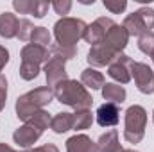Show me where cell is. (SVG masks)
Instances as JSON below:
<instances>
[{
	"label": "cell",
	"mask_w": 154,
	"mask_h": 152,
	"mask_svg": "<svg viewBox=\"0 0 154 152\" xmlns=\"http://www.w3.org/2000/svg\"><path fill=\"white\" fill-rule=\"evenodd\" d=\"M20 57H22V63H32V65H41V63H47L50 54H48V48L45 47H38V45H25L20 52Z\"/></svg>",
	"instance_id": "obj_13"
},
{
	"label": "cell",
	"mask_w": 154,
	"mask_h": 152,
	"mask_svg": "<svg viewBox=\"0 0 154 152\" xmlns=\"http://www.w3.org/2000/svg\"><path fill=\"white\" fill-rule=\"evenodd\" d=\"M23 152H36V150H34V149H32V150H23Z\"/></svg>",
	"instance_id": "obj_38"
},
{
	"label": "cell",
	"mask_w": 154,
	"mask_h": 152,
	"mask_svg": "<svg viewBox=\"0 0 154 152\" xmlns=\"http://www.w3.org/2000/svg\"><path fill=\"white\" fill-rule=\"evenodd\" d=\"M43 72H45V79H47V84L48 88H56L57 84L68 81V74H66V68H65V63L57 61V59H48L43 66Z\"/></svg>",
	"instance_id": "obj_10"
},
{
	"label": "cell",
	"mask_w": 154,
	"mask_h": 152,
	"mask_svg": "<svg viewBox=\"0 0 154 152\" xmlns=\"http://www.w3.org/2000/svg\"><path fill=\"white\" fill-rule=\"evenodd\" d=\"M122 27L127 31L129 36H142L145 32H152L154 29V9L152 7H140L138 11L127 14L124 18Z\"/></svg>",
	"instance_id": "obj_5"
},
{
	"label": "cell",
	"mask_w": 154,
	"mask_h": 152,
	"mask_svg": "<svg viewBox=\"0 0 154 152\" xmlns=\"http://www.w3.org/2000/svg\"><path fill=\"white\" fill-rule=\"evenodd\" d=\"M131 63L133 59L125 54H118L115 61L108 66V75L115 79L116 84H127L131 81Z\"/></svg>",
	"instance_id": "obj_9"
},
{
	"label": "cell",
	"mask_w": 154,
	"mask_h": 152,
	"mask_svg": "<svg viewBox=\"0 0 154 152\" xmlns=\"http://www.w3.org/2000/svg\"><path fill=\"white\" fill-rule=\"evenodd\" d=\"M0 152H16L13 147H9V145H5V143H0Z\"/></svg>",
	"instance_id": "obj_35"
},
{
	"label": "cell",
	"mask_w": 154,
	"mask_h": 152,
	"mask_svg": "<svg viewBox=\"0 0 154 152\" xmlns=\"http://www.w3.org/2000/svg\"><path fill=\"white\" fill-rule=\"evenodd\" d=\"M32 32H34L32 22L27 20V18H22L18 22V34H16V38L20 39V41H29L31 36H32Z\"/></svg>",
	"instance_id": "obj_25"
},
{
	"label": "cell",
	"mask_w": 154,
	"mask_h": 152,
	"mask_svg": "<svg viewBox=\"0 0 154 152\" xmlns=\"http://www.w3.org/2000/svg\"><path fill=\"white\" fill-rule=\"evenodd\" d=\"M5 100H7V79L0 74V111L5 108Z\"/></svg>",
	"instance_id": "obj_32"
},
{
	"label": "cell",
	"mask_w": 154,
	"mask_h": 152,
	"mask_svg": "<svg viewBox=\"0 0 154 152\" xmlns=\"http://www.w3.org/2000/svg\"><path fill=\"white\" fill-rule=\"evenodd\" d=\"M152 63H154V56H152Z\"/></svg>",
	"instance_id": "obj_40"
},
{
	"label": "cell",
	"mask_w": 154,
	"mask_h": 152,
	"mask_svg": "<svg viewBox=\"0 0 154 152\" xmlns=\"http://www.w3.org/2000/svg\"><path fill=\"white\" fill-rule=\"evenodd\" d=\"M72 125H74V113H66V111L52 116V122H50V129L56 134H63V132L72 131Z\"/></svg>",
	"instance_id": "obj_20"
},
{
	"label": "cell",
	"mask_w": 154,
	"mask_h": 152,
	"mask_svg": "<svg viewBox=\"0 0 154 152\" xmlns=\"http://www.w3.org/2000/svg\"><path fill=\"white\" fill-rule=\"evenodd\" d=\"M18 18L14 13H2L0 14V36L5 39H11V38H16L18 34Z\"/></svg>",
	"instance_id": "obj_16"
},
{
	"label": "cell",
	"mask_w": 154,
	"mask_h": 152,
	"mask_svg": "<svg viewBox=\"0 0 154 152\" xmlns=\"http://www.w3.org/2000/svg\"><path fill=\"white\" fill-rule=\"evenodd\" d=\"M48 7H50V2H47V0H34L32 16H34V18H43V16L47 14Z\"/></svg>",
	"instance_id": "obj_30"
},
{
	"label": "cell",
	"mask_w": 154,
	"mask_h": 152,
	"mask_svg": "<svg viewBox=\"0 0 154 152\" xmlns=\"http://www.w3.org/2000/svg\"><path fill=\"white\" fill-rule=\"evenodd\" d=\"M54 100V90L48 86H39L36 90H31L29 93H23L16 99V116L23 122H27L32 114L41 111L47 104Z\"/></svg>",
	"instance_id": "obj_1"
},
{
	"label": "cell",
	"mask_w": 154,
	"mask_h": 152,
	"mask_svg": "<svg viewBox=\"0 0 154 152\" xmlns=\"http://www.w3.org/2000/svg\"><path fill=\"white\" fill-rule=\"evenodd\" d=\"M131 79H134V84L140 93L151 95L154 93V72L147 63H131Z\"/></svg>",
	"instance_id": "obj_6"
},
{
	"label": "cell",
	"mask_w": 154,
	"mask_h": 152,
	"mask_svg": "<svg viewBox=\"0 0 154 152\" xmlns=\"http://www.w3.org/2000/svg\"><path fill=\"white\" fill-rule=\"evenodd\" d=\"M50 32H48V29L47 27H34V32H32V36H31V41H32V45H38V47H48V43H50Z\"/></svg>",
	"instance_id": "obj_24"
},
{
	"label": "cell",
	"mask_w": 154,
	"mask_h": 152,
	"mask_svg": "<svg viewBox=\"0 0 154 152\" xmlns=\"http://www.w3.org/2000/svg\"><path fill=\"white\" fill-rule=\"evenodd\" d=\"M138 48L147 54V56H154V32H145L138 38Z\"/></svg>",
	"instance_id": "obj_26"
},
{
	"label": "cell",
	"mask_w": 154,
	"mask_h": 152,
	"mask_svg": "<svg viewBox=\"0 0 154 152\" xmlns=\"http://www.w3.org/2000/svg\"><path fill=\"white\" fill-rule=\"evenodd\" d=\"M97 122L100 127H115L120 122V109L116 104L106 102L97 109Z\"/></svg>",
	"instance_id": "obj_14"
},
{
	"label": "cell",
	"mask_w": 154,
	"mask_h": 152,
	"mask_svg": "<svg viewBox=\"0 0 154 152\" xmlns=\"http://www.w3.org/2000/svg\"><path fill=\"white\" fill-rule=\"evenodd\" d=\"M152 122H154V111H152Z\"/></svg>",
	"instance_id": "obj_39"
},
{
	"label": "cell",
	"mask_w": 154,
	"mask_h": 152,
	"mask_svg": "<svg viewBox=\"0 0 154 152\" xmlns=\"http://www.w3.org/2000/svg\"><path fill=\"white\" fill-rule=\"evenodd\" d=\"M93 123V114L90 109H81L74 113V125L72 129L74 131H84V129H90Z\"/></svg>",
	"instance_id": "obj_22"
},
{
	"label": "cell",
	"mask_w": 154,
	"mask_h": 152,
	"mask_svg": "<svg viewBox=\"0 0 154 152\" xmlns=\"http://www.w3.org/2000/svg\"><path fill=\"white\" fill-rule=\"evenodd\" d=\"M39 74V65H32V63H22L20 65V77L23 81H32L36 79Z\"/></svg>",
	"instance_id": "obj_27"
},
{
	"label": "cell",
	"mask_w": 154,
	"mask_h": 152,
	"mask_svg": "<svg viewBox=\"0 0 154 152\" xmlns=\"http://www.w3.org/2000/svg\"><path fill=\"white\" fill-rule=\"evenodd\" d=\"M13 7L18 14H32L34 0H13Z\"/></svg>",
	"instance_id": "obj_28"
},
{
	"label": "cell",
	"mask_w": 154,
	"mask_h": 152,
	"mask_svg": "<svg viewBox=\"0 0 154 152\" xmlns=\"http://www.w3.org/2000/svg\"><path fill=\"white\" fill-rule=\"evenodd\" d=\"M122 152H138V150H134V149H124Z\"/></svg>",
	"instance_id": "obj_37"
},
{
	"label": "cell",
	"mask_w": 154,
	"mask_h": 152,
	"mask_svg": "<svg viewBox=\"0 0 154 152\" xmlns=\"http://www.w3.org/2000/svg\"><path fill=\"white\" fill-rule=\"evenodd\" d=\"M81 84L88 90H102V86H104V75L97 70V68H86V70H82V74H81Z\"/></svg>",
	"instance_id": "obj_19"
},
{
	"label": "cell",
	"mask_w": 154,
	"mask_h": 152,
	"mask_svg": "<svg viewBox=\"0 0 154 152\" xmlns=\"http://www.w3.org/2000/svg\"><path fill=\"white\" fill-rule=\"evenodd\" d=\"M54 97L65 104V106H70L74 108L75 111H81V109H90L91 104H93V99L90 95V91L74 79H68L61 84H57L54 88Z\"/></svg>",
	"instance_id": "obj_2"
},
{
	"label": "cell",
	"mask_w": 154,
	"mask_h": 152,
	"mask_svg": "<svg viewBox=\"0 0 154 152\" xmlns=\"http://www.w3.org/2000/svg\"><path fill=\"white\" fill-rule=\"evenodd\" d=\"M97 147L99 152H122V145H120V140H118V131L111 129L108 132H104L99 141H97Z\"/></svg>",
	"instance_id": "obj_17"
},
{
	"label": "cell",
	"mask_w": 154,
	"mask_h": 152,
	"mask_svg": "<svg viewBox=\"0 0 154 152\" xmlns=\"http://www.w3.org/2000/svg\"><path fill=\"white\" fill-rule=\"evenodd\" d=\"M50 122H52V116L48 114V111H45V109L38 111L36 114H32V116L27 120V123H31V125L38 127L39 131H45V129H48V127H50Z\"/></svg>",
	"instance_id": "obj_23"
},
{
	"label": "cell",
	"mask_w": 154,
	"mask_h": 152,
	"mask_svg": "<svg viewBox=\"0 0 154 152\" xmlns=\"http://www.w3.org/2000/svg\"><path fill=\"white\" fill-rule=\"evenodd\" d=\"M41 134H43V131H39L38 127H34V125H31V123L25 122L22 127H18L13 132V140H14L16 145L23 147V149H29L31 145H34L38 141Z\"/></svg>",
	"instance_id": "obj_11"
},
{
	"label": "cell",
	"mask_w": 154,
	"mask_h": 152,
	"mask_svg": "<svg viewBox=\"0 0 154 152\" xmlns=\"http://www.w3.org/2000/svg\"><path fill=\"white\" fill-rule=\"evenodd\" d=\"M48 54H50L48 59H57V61H61V63H66V61L74 59L77 56V48L75 47H63V45L54 43V45L50 47Z\"/></svg>",
	"instance_id": "obj_21"
},
{
	"label": "cell",
	"mask_w": 154,
	"mask_h": 152,
	"mask_svg": "<svg viewBox=\"0 0 154 152\" xmlns=\"http://www.w3.org/2000/svg\"><path fill=\"white\" fill-rule=\"evenodd\" d=\"M7 63H9V50L4 45H0V72L5 68Z\"/></svg>",
	"instance_id": "obj_33"
},
{
	"label": "cell",
	"mask_w": 154,
	"mask_h": 152,
	"mask_svg": "<svg viewBox=\"0 0 154 152\" xmlns=\"http://www.w3.org/2000/svg\"><path fill=\"white\" fill-rule=\"evenodd\" d=\"M100 91H102L104 100H108L111 104H122L125 100V97H127L125 88L120 86V84H116V82H104V86H102Z\"/></svg>",
	"instance_id": "obj_18"
},
{
	"label": "cell",
	"mask_w": 154,
	"mask_h": 152,
	"mask_svg": "<svg viewBox=\"0 0 154 152\" xmlns=\"http://www.w3.org/2000/svg\"><path fill=\"white\" fill-rule=\"evenodd\" d=\"M113 25H115V22H113L111 18L100 16V18H97L93 23H88V25H86V31H84V36H82V38L86 39V43H90L91 47H93V45H99V43L104 41L106 34L109 32V29H111Z\"/></svg>",
	"instance_id": "obj_7"
},
{
	"label": "cell",
	"mask_w": 154,
	"mask_h": 152,
	"mask_svg": "<svg viewBox=\"0 0 154 152\" xmlns=\"http://www.w3.org/2000/svg\"><path fill=\"white\" fill-rule=\"evenodd\" d=\"M104 43H106L108 47H111L115 52L122 54V50H124V48L127 47V43H129V34H127V31H125L122 25L115 23V25L109 29V32L106 34Z\"/></svg>",
	"instance_id": "obj_12"
},
{
	"label": "cell",
	"mask_w": 154,
	"mask_h": 152,
	"mask_svg": "<svg viewBox=\"0 0 154 152\" xmlns=\"http://www.w3.org/2000/svg\"><path fill=\"white\" fill-rule=\"evenodd\" d=\"M118 56V52H115L111 47H108L104 41L99 43V45H93L88 52V63L91 68H100V66H109L115 57Z\"/></svg>",
	"instance_id": "obj_8"
},
{
	"label": "cell",
	"mask_w": 154,
	"mask_h": 152,
	"mask_svg": "<svg viewBox=\"0 0 154 152\" xmlns=\"http://www.w3.org/2000/svg\"><path fill=\"white\" fill-rule=\"evenodd\" d=\"M145 125H147V111L142 106H129L125 109L124 118V138L127 143H140L145 136Z\"/></svg>",
	"instance_id": "obj_4"
},
{
	"label": "cell",
	"mask_w": 154,
	"mask_h": 152,
	"mask_svg": "<svg viewBox=\"0 0 154 152\" xmlns=\"http://www.w3.org/2000/svg\"><path fill=\"white\" fill-rule=\"evenodd\" d=\"M66 152H99V147L90 136L75 134L66 140Z\"/></svg>",
	"instance_id": "obj_15"
},
{
	"label": "cell",
	"mask_w": 154,
	"mask_h": 152,
	"mask_svg": "<svg viewBox=\"0 0 154 152\" xmlns=\"http://www.w3.org/2000/svg\"><path fill=\"white\" fill-rule=\"evenodd\" d=\"M36 152H59V149L54 145V143H45V145H41L38 149H34Z\"/></svg>",
	"instance_id": "obj_34"
},
{
	"label": "cell",
	"mask_w": 154,
	"mask_h": 152,
	"mask_svg": "<svg viewBox=\"0 0 154 152\" xmlns=\"http://www.w3.org/2000/svg\"><path fill=\"white\" fill-rule=\"evenodd\" d=\"M102 4H104V7H106L108 11H111L113 14L124 13L125 7H127V2H125V0H104Z\"/></svg>",
	"instance_id": "obj_29"
},
{
	"label": "cell",
	"mask_w": 154,
	"mask_h": 152,
	"mask_svg": "<svg viewBox=\"0 0 154 152\" xmlns=\"http://www.w3.org/2000/svg\"><path fill=\"white\" fill-rule=\"evenodd\" d=\"M52 7H54V11L57 13V14H68L70 13V9H72V2L70 0H54L52 4H50Z\"/></svg>",
	"instance_id": "obj_31"
},
{
	"label": "cell",
	"mask_w": 154,
	"mask_h": 152,
	"mask_svg": "<svg viewBox=\"0 0 154 152\" xmlns=\"http://www.w3.org/2000/svg\"><path fill=\"white\" fill-rule=\"evenodd\" d=\"M86 25L81 18H70V16H63L54 23V38L57 45L63 47H75L79 39L84 36Z\"/></svg>",
	"instance_id": "obj_3"
},
{
	"label": "cell",
	"mask_w": 154,
	"mask_h": 152,
	"mask_svg": "<svg viewBox=\"0 0 154 152\" xmlns=\"http://www.w3.org/2000/svg\"><path fill=\"white\" fill-rule=\"evenodd\" d=\"M93 2L95 0H81V4H91V5H93Z\"/></svg>",
	"instance_id": "obj_36"
}]
</instances>
